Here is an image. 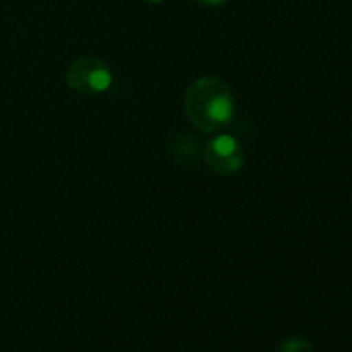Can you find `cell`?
Listing matches in <instances>:
<instances>
[{
  "instance_id": "1",
  "label": "cell",
  "mask_w": 352,
  "mask_h": 352,
  "mask_svg": "<svg viewBox=\"0 0 352 352\" xmlns=\"http://www.w3.org/2000/svg\"><path fill=\"white\" fill-rule=\"evenodd\" d=\"M184 112L201 133L222 131L232 122L236 112L232 89L219 76H203L186 89Z\"/></svg>"
},
{
  "instance_id": "2",
  "label": "cell",
  "mask_w": 352,
  "mask_h": 352,
  "mask_svg": "<svg viewBox=\"0 0 352 352\" xmlns=\"http://www.w3.org/2000/svg\"><path fill=\"white\" fill-rule=\"evenodd\" d=\"M113 76L109 64L98 57H81L65 71V82L82 96L102 95L112 86Z\"/></svg>"
},
{
  "instance_id": "3",
  "label": "cell",
  "mask_w": 352,
  "mask_h": 352,
  "mask_svg": "<svg viewBox=\"0 0 352 352\" xmlns=\"http://www.w3.org/2000/svg\"><path fill=\"white\" fill-rule=\"evenodd\" d=\"M206 167L217 175H234L244 167L246 151L243 143L230 134H217L203 148Z\"/></svg>"
},
{
  "instance_id": "4",
  "label": "cell",
  "mask_w": 352,
  "mask_h": 352,
  "mask_svg": "<svg viewBox=\"0 0 352 352\" xmlns=\"http://www.w3.org/2000/svg\"><path fill=\"white\" fill-rule=\"evenodd\" d=\"M277 352H313V344L305 337H287L282 340Z\"/></svg>"
},
{
  "instance_id": "5",
  "label": "cell",
  "mask_w": 352,
  "mask_h": 352,
  "mask_svg": "<svg viewBox=\"0 0 352 352\" xmlns=\"http://www.w3.org/2000/svg\"><path fill=\"white\" fill-rule=\"evenodd\" d=\"M192 2H196L198 6H203V7H220V6H226V3L230 2V0H192Z\"/></svg>"
},
{
  "instance_id": "6",
  "label": "cell",
  "mask_w": 352,
  "mask_h": 352,
  "mask_svg": "<svg viewBox=\"0 0 352 352\" xmlns=\"http://www.w3.org/2000/svg\"><path fill=\"white\" fill-rule=\"evenodd\" d=\"M144 2H148V3H160V2H164V0H144Z\"/></svg>"
}]
</instances>
